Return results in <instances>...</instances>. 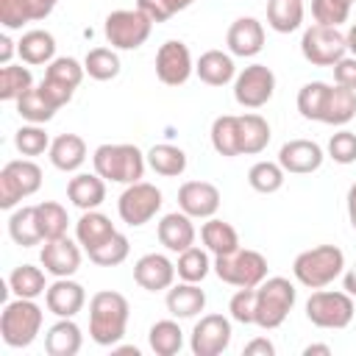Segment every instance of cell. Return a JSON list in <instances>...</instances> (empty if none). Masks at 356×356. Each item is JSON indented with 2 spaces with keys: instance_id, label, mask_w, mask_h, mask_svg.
<instances>
[{
  "instance_id": "35",
  "label": "cell",
  "mask_w": 356,
  "mask_h": 356,
  "mask_svg": "<svg viewBox=\"0 0 356 356\" xmlns=\"http://www.w3.org/2000/svg\"><path fill=\"white\" fill-rule=\"evenodd\" d=\"M303 22V0H270L267 3V25L275 33H292Z\"/></svg>"
},
{
  "instance_id": "23",
  "label": "cell",
  "mask_w": 356,
  "mask_h": 356,
  "mask_svg": "<svg viewBox=\"0 0 356 356\" xmlns=\"http://www.w3.org/2000/svg\"><path fill=\"white\" fill-rule=\"evenodd\" d=\"M114 234H117L114 222H111L103 211H97V209L83 211V214L78 217V222H75V239H78V245H81L86 253H92L95 248H100L103 242H108Z\"/></svg>"
},
{
  "instance_id": "30",
  "label": "cell",
  "mask_w": 356,
  "mask_h": 356,
  "mask_svg": "<svg viewBox=\"0 0 356 356\" xmlns=\"http://www.w3.org/2000/svg\"><path fill=\"white\" fill-rule=\"evenodd\" d=\"M356 117V89L348 86H328V97H325V108H323V120L325 125H348Z\"/></svg>"
},
{
  "instance_id": "1",
  "label": "cell",
  "mask_w": 356,
  "mask_h": 356,
  "mask_svg": "<svg viewBox=\"0 0 356 356\" xmlns=\"http://www.w3.org/2000/svg\"><path fill=\"white\" fill-rule=\"evenodd\" d=\"M128 314H131V306L125 295L114 289L95 292L89 300V337L103 348H114L125 337Z\"/></svg>"
},
{
  "instance_id": "29",
  "label": "cell",
  "mask_w": 356,
  "mask_h": 356,
  "mask_svg": "<svg viewBox=\"0 0 356 356\" xmlns=\"http://www.w3.org/2000/svg\"><path fill=\"white\" fill-rule=\"evenodd\" d=\"M195 72L203 83L209 86H225L236 78V67H234V58L231 53H222V50H206L197 64H195Z\"/></svg>"
},
{
  "instance_id": "59",
  "label": "cell",
  "mask_w": 356,
  "mask_h": 356,
  "mask_svg": "<svg viewBox=\"0 0 356 356\" xmlns=\"http://www.w3.org/2000/svg\"><path fill=\"white\" fill-rule=\"evenodd\" d=\"M312 353L331 356V348H328V345H306V348H303V356H312Z\"/></svg>"
},
{
  "instance_id": "46",
  "label": "cell",
  "mask_w": 356,
  "mask_h": 356,
  "mask_svg": "<svg viewBox=\"0 0 356 356\" xmlns=\"http://www.w3.org/2000/svg\"><path fill=\"white\" fill-rule=\"evenodd\" d=\"M128 250H131L128 236L117 231L108 242H103L100 248H95V250L89 253V261H95V264H100V267H117V264H122V261L128 259Z\"/></svg>"
},
{
  "instance_id": "5",
  "label": "cell",
  "mask_w": 356,
  "mask_h": 356,
  "mask_svg": "<svg viewBox=\"0 0 356 356\" xmlns=\"http://www.w3.org/2000/svg\"><path fill=\"white\" fill-rule=\"evenodd\" d=\"M42 320H44V314L31 298H17V300L6 303V309L0 314V337L8 348H28L39 337Z\"/></svg>"
},
{
  "instance_id": "56",
  "label": "cell",
  "mask_w": 356,
  "mask_h": 356,
  "mask_svg": "<svg viewBox=\"0 0 356 356\" xmlns=\"http://www.w3.org/2000/svg\"><path fill=\"white\" fill-rule=\"evenodd\" d=\"M11 56H14V42L3 33V36H0V64H3V67L11 64Z\"/></svg>"
},
{
  "instance_id": "11",
  "label": "cell",
  "mask_w": 356,
  "mask_h": 356,
  "mask_svg": "<svg viewBox=\"0 0 356 356\" xmlns=\"http://www.w3.org/2000/svg\"><path fill=\"white\" fill-rule=\"evenodd\" d=\"M83 75H86V70H83L81 61H75V58H70V56H61V58H53V61L47 64L39 89H42V95H44L56 108H61V106H67V103L72 100V95H75V89L81 86Z\"/></svg>"
},
{
  "instance_id": "28",
  "label": "cell",
  "mask_w": 356,
  "mask_h": 356,
  "mask_svg": "<svg viewBox=\"0 0 356 356\" xmlns=\"http://www.w3.org/2000/svg\"><path fill=\"white\" fill-rule=\"evenodd\" d=\"M17 53L25 64L31 67H39V64H50L56 58V36L50 31H42V28H33V31H25L22 39L17 42Z\"/></svg>"
},
{
  "instance_id": "9",
  "label": "cell",
  "mask_w": 356,
  "mask_h": 356,
  "mask_svg": "<svg viewBox=\"0 0 356 356\" xmlns=\"http://www.w3.org/2000/svg\"><path fill=\"white\" fill-rule=\"evenodd\" d=\"M353 312H356L353 309V295H348V292H331L325 286L317 289V292H312L309 300H306V317L317 328H334V331H339V328L350 325Z\"/></svg>"
},
{
  "instance_id": "26",
  "label": "cell",
  "mask_w": 356,
  "mask_h": 356,
  "mask_svg": "<svg viewBox=\"0 0 356 356\" xmlns=\"http://www.w3.org/2000/svg\"><path fill=\"white\" fill-rule=\"evenodd\" d=\"M50 164L61 172H75L86 161V142L78 134H58L50 142Z\"/></svg>"
},
{
  "instance_id": "51",
  "label": "cell",
  "mask_w": 356,
  "mask_h": 356,
  "mask_svg": "<svg viewBox=\"0 0 356 356\" xmlns=\"http://www.w3.org/2000/svg\"><path fill=\"white\" fill-rule=\"evenodd\" d=\"M192 3H197V0H136V8L142 14H147L153 22H167L172 14L189 8Z\"/></svg>"
},
{
  "instance_id": "47",
  "label": "cell",
  "mask_w": 356,
  "mask_h": 356,
  "mask_svg": "<svg viewBox=\"0 0 356 356\" xmlns=\"http://www.w3.org/2000/svg\"><path fill=\"white\" fill-rule=\"evenodd\" d=\"M14 147L22 156H42L44 150H50V136L44 134V128H39L36 122H31V125H22L14 134Z\"/></svg>"
},
{
  "instance_id": "24",
  "label": "cell",
  "mask_w": 356,
  "mask_h": 356,
  "mask_svg": "<svg viewBox=\"0 0 356 356\" xmlns=\"http://www.w3.org/2000/svg\"><path fill=\"white\" fill-rule=\"evenodd\" d=\"M67 197L81 211H92L106 200V181L97 172H78L67 184Z\"/></svg>"
},
{
  "instance_id": "20",
  "label": "cell",
  "mask_w": 356,
  "mask_h": 356,
  "mask_svg": "<svg viewBox=\"0 0 356 356\" xmlns=\"http://www.w3.org/2000/svg\"><path fill=\"white\" fill-rule=\"evenodd\" d=\"M225 44H228L231 56L253 58L264 47V25L256 17H239L231 22V28L225 33Z\"/></svg>"
},
{
  "instance_id": "33",
  "label": "cell",
  "mask_w": 356,
  "mask_h": 356,
  "mask_svg": "<svg viewBox=\"0 0 356 356\" xmlns=\"http://www.w3.org/2000/svg\"><path fill=\"white\" fill-rule=\"evenodd\" d=\"M145 156H147V167H150L153 172L164 175V178H178V175H184V170H186V153H184L178 145L161 142V145H153Z\"/></svg>"
},
{
  "instance_id": "16",
  "label": "cell",
  "mask_w": 356,
  "mask_h": 356,
  "mask_svg": "<svg viewBox=\"0 0 356 356\" xmlns=\"http://www.w3.org/2000/svg\"><path fill=\"white\" fill-rule=\"evenodd\" d=\"M178 209L192 220H209L220 209V189L209 181H186L178 189Z\"/></svg>"
},
{
  "instance_id": "17",
  "label": "cell",
  "mask_w": 356,
  "mask_h": 356,
  "mask_svg": "<svg viewBox=\"0 0 356 356\" xmlns=\"http://www.w3.org/2000/svg\"><path fill=\"white\" fill-rule=\"evenodd\" d=\"M323 159H325L323 147L312 139H289L278 150V164L284 167V172H292V175L317 172L323 167Z\"/></svg>"
},
{
  "instance_id": "14",
  "label": "cell",
  "mask_w": 356,
  "mask_h": 356,
  "mask_svg": "<svg viewBox=\"0 0 356 356\" xmlns=\"http://www.w3.org/2000/svg\"><path fill=\"white\" fill-rule=\"evenodd\" d=\"M192 72H195L192 53L184 42L170 39L156 50V78L164 86H184Z\"/></svg>"
},
{
  "instance_id": "43",
  "label": "cell",
  "mask_w": 356,
  "mask_h": 356,
  "mask_svg": "<svg viewBox=\"0 0 356 356\" xmlns=\"http://www.w3.org/2000/svg\"><path fill=\"white\" fill-rule=\"evenodd\" d=\"M83 70L95 81H111L120 75V56L111 47H92L83 58Z\"/></svg>"
},
{
  "instance_id": "40",
  "label": "cell",
  "mask_w": 356,
  "mask_h": 356,
  "mask_svg": "<svg viewBox=\"0 0 356 356\" xmlns=\"http://www.w3.org/2000/svg\"><path fill=\"white\" fill-rule=\"evenodd\" d=\"M36 220H39V231H42V239H58L67 234V225H70V217H67V209L56 200H44L36 206Z\"/></svg>"
},
{
  "instance_id": "4",
  "label": "cell",
  "mask_w": 356,
  "mask_h": 356,
  "mask_svg": "<svg viewBox=\"0 0 356 356\" xmlns=\"http://www.w3.org/2000/svg\"><path fill=\"white\" fill-rule=\"evenodd\" d=\"M295 300H298V289L289 278H284V275L264 278L256 286V320H253V325H259L264 331L278 328L289 317Z\"/></svg>"
},
{
  "instance_id": "54",
  "label": "cell",
  "mask_w": 356,
  "mask_h": 356,
  "mask_svg": "<svg viewBox=\"0 0 356 356\" xmlns=\"http://www.w3.org/2000/svg\"><path fill=\"white\" fill-rule=\"evenodd\" d=\"M275 353V345L270 342V339H250L248 345H245V356H273Z\"/></svg>"
},
{
  "instance_id": "37",
  "label": "cell",
  "mask_w": 356,
  "mask_h": 356,
  "mask_svg": "<svg viewBox=\"0 0 356 356\" xmlns=\"http://www.w3.org/2000/svg\"><path fill=\"white\" fill-rule=\"evenodd\" d=\"M44 273L42 267H33V264H19L14 267V273L8 275V289L17 295V298H39L47 292V281H44Z\"/></svg>"
},
{
  "instance_id": "19",
  "label": "cell",
  "mask_w": 356,
  "mask_h": 356,
  "mask_svg": "<svg viewBox=\"0 0 356 356\" xmlns=\"http://www.w3.org/2000/svg\"><path fill=\"white\" fill-rule=\"evenodd\" d=\"M175 264L164 256V253H145L136 259L134 264V281L147 289V292H161V289H170L172 281H175Z\"/></svg>"
},
{
  "instance_id": "7",
  "label": "cell",
  "mask_w": 356,
  "mask_h": 356,
  "mask_svg": "<svg viewBox=\"0 0 356 356\" xmlns=\"http://www.w3.org/2000/svg\"><path fill=\"white\" fill-rule=\"evenodd\" d=\"M214 273L231 286H259L267 278V259L259 250L236 248L225 256H214Z\"/></svg>"
},
{
  "instance_id": "38",
  "label": "cell",
  "mask_w": 356,
  "mask_h": 356,
  "mask_svg": "<svg viewBox=\"0 0 356 356\" xmlns=\"http://www.w3.org/2000/svg\"><path fill=\"white\" fill-rule=\"evenodd\" d=\"M147 342L156 356H175L184 348V331L175 320H159L150 325Z\"/></svg>"
},
{
  "instance_id": "15",
  "label": "cell",
  "mask_w": 356,
  "mask_h": 356,
  "mask_svg": "<svg viewBox=\"0 0 356 356\" xmlns=\"http://www.w3.org/2000/svg\"><path fill=\"white\" fill-rule=\"evenodd\" d=\"M231 345V320L222 314H203L189 337L195 356H220Z\"/></svg>"
},
{
  "instance_id": "12",
  "label": "cell",
  "mask_w": 356,
  "mask_h": 356,
  "mask_svg": "<svg viewBox=\"0 0 356 356\" xmlns=\"http://www.w3.org/2000/svg\"><path fill=\"white\" fill-rule=\"evenodd\" d=\"M161 189L156 184H147V181H136V184H128L125 192L120 195L117 200V214L125 225L131 228H139L145 222H150L159 209H161Z\"/></svg>"
},
{
  "instance_id": "22",
  "label": "cell",
  "mask_w": 356,
  "mask_h": 356,
  "mask_svg": "<svg viewBox=\"0 0 356 356\" xmlns=\"http://www.w3.org/2000/svg\"><path fill=\"white\" fill-rule=\"evenodd\" d=\"M159 242L172 250V253H184L186 248L195 245V225H192V217L184 214V211H170L159 220Z\"/></svg>"
},
{
  "instance_id": "57",
  "label": "cell",
  "mask_w": 356,
  "mask_h": 356,
  "mask_svg": "<svg viewBox=\"0 0 356 356\" xmlns=\"http://www.w3.org/2000/svg\"><path fill=\"white\" fill-rule=\"evenodd\" d=\"M348 220L356 231V184H350V189H348Z\"/></svg>"
},
{
  "instance_id": "42",
  "label": "cell",
  "mask_w": 356,
  "mask_h": 356,
  "mask_svg": "<svg viewBox=\"0 0 356 356\" xmlns=\"http://www.w3.org/2000/svg\"><path fill=\"white\" fill-rule=\"evenodd\" d=\"M284 178H286V172H284V167H281L278 161H256V164L248 170V184H250V189H256V192H261V195L278 192V189L284 186Z\"/></svg>"
},
{
  "instance_id": "50",
  "label": "cell",
  "mask_w": 356,
  "mask_h": 356,
  "mask_svg": "<svg viewBox=\"0 0 356 356\" xmlns=\"http://www.w3.org/2000/svg\"><path fill=\"white\" fill-rule=\"evenodd\" d=\"M228 312H231V320L250 325L256 320V286H239L228 300Z\"/></svg>"
},
{
  "instance_id": "10",
  "label": "cell",
  "mask_w": 356,
  "mask_h": 356,
  "mask_svg": "<svg viewBox=\"0 0 356 356\" xmlns=\"http://www.w3.org/2000/svg\"><path fill=\"white\" fill-rule=\"evenodd\" d=\"M300 53L314 67H334L339 58L348 56V39L339 28L331 25H309L300 39Z\"/></svg>"
},
{
  "instance_id": "45",
  "label": "cell",
  "mask_w": 356,
  "mask_h": 356,
  "mask_svg": "<svg viewBox=\"0 0 356 356\" xmlns=\"http://www.w3.org/2000/svg\"><path fill=\"white\" fill-rule=\"evenodd\" d=\"M325 97H328V83H323V81L303 83L300 92H298V111H300V117L320 122L323 120V108H325Z\"/></svg>"
},
{
  "instance_id": "39",
  "label": "cell",
  "mask_w": 356,
  "mask_h": 356,
  "mask_svg": "<svg viewBox=\"0 0 356 356\" xmlns=\"http://www.w3.org/2000/svg\"><path fill=\"white\" fill-rule=\"evenodd\" d=\"M56 111H58V108L42 95L39 86H31V89L17 100V114H19L22 120H28V122H36V125L50 122V120L56 117Z\"/></svg>"
},
{
  "instance_id": "52",
  "label": "cell",
  "mask_w": 356,
  "mask_h": 356,
  "mask_svg": "<svg viewBox=\"0 0 356 356\" xmlns=\"http://www.w3.org/2000/svg\"><path fill=\"white\" fill-rule=\"evenodd\" d=\"M328 156L337 164H353L356 161V134L348 131V128L331 134V139H328Z\"/></svg>"
},
{
  "instance_id": "6",
  "label": "cell",
  "mask_w": 356,
  "mask_h": 356,
  "mask_svg": "<svg viewBox=\"0 0 356 356\" xmlns=\"http://www.w3.org/2000/svg\"><path fill=\"white\" fill-rule=\"evenodd\" d=\"M153 19L139 8H117L106 17L103 33L114 50H136L150 39Z\"/></svg>"
},
{
  "instance_id": "36",
  "label": "cell",
  "mask_w": 356,
  "mask_h": 356,
  "mask_svg": "<svg viewBox=\"0 0 356 356\" xmlns=\"http://www.w3.org/2000/svg\"><path fill=\"white\" fill-rule=\"evenodd\" d=\"M211 147L225 159L242 156V150H239V117L222 114L211 122Z\"/></svg>"
},
{
  "instance_id": "8",
  "label": "cell",
  "mask_w": 356,
  "mask_h": 356,
  "mask_svg": "<svg viewBox=\"0 0 356 356\" xmlns=\"http://www.w3.org/2000/svg\"><path fill=\"white\" fill-rule=\"evenodd\" d=\"M42 186V167L31 159H14L0 170V209H14L19 200L36 195Z\"/></svg>"
},
{
  "instance_id": "55",
  "label": "cell",
  "mask_w": 356,
  "mask_h": 356,
  "mask_svg": "<svg viewBox=\"0 0 356 356\" xmlns=\"http://www.w3.org/2000/svg\"><path fill=\"white\" fill-rule=\"evenodd\" d=\"M31 6H33L36 19H44V17H50V11L58 6V0H31Z\"/></svg>"
},
{
  "instance_id": "44",
  "label": "cell",
  "mask_w": 356,
  "mask_h": 356,
  "mask_svg": "<svg viewBox=\"0 0 356 356\" xmlns=\"http://www.w3.org/2000/svg\"><path fill=\"white\" fill-rule=\"evenodd\" d=\"M33 86V75L22 64H6L0 70V100H19Z\"/></svg>"
},
{
  "instance_id": "21",
  "label": "cell",
  "mask_w": 356,
  "mask_h": 356,
  "mask_svg": "<svg viewBox=\"0 0 356 356\" xmlns=\"http://www.w3.org/2000/svg\"><path fill=\"white\" fill-rule=\"evenodd\" d=\"M86 303V292L72 278H56L44 292V306L56 317H75Z\"/></svg>"
},
{
  "instance_id": "32",
  "label": "cell",
  "mask_w": 356,
  "mask_h": 356,
  "mask_svg": "<svg viewBox=\"0 0 356 356\" xmlns=\"http://www.w3.org/2000/svg\"><path fill=\"white\" fill-rule=\"evenodd\" d=\"M270 145V122L261 114L239 117V150L242 156H256Z\"/></svg>"
},
{
  "instance_id": "58",
  "label": "cell",
  "mask_w": 356,
  "mask_h": 356,
  "mask_svg": "<svg viewBox=\"0 0 356 356\" xmlns=\"http://www.w3.org/2000/svg\"><path fill=\"white\" fill-rule=\"evenodd\" d=\"M342 286H345V292H348V295H353V298H356V264L342 275Z\"/></svg>"
},
{
  "instance_id": "13",
  "label": "cell",
  "mask_w": 356,
  "mask_h": 356,
  "mask_svg": "<svg viewBox=\"0 0 356 356\" xmlns=\"http://www.w3.org/2000/svg\"><path fill=\"white\" fill-rule=\"evenodd\" d=\"M275 92V72L267 64H250L234 78V100L245 108H261Z\"/></svg>"
},
{
  "instance_id": "53",
  "label": "cell",
  "mask_w": 356,
  "mask_h": 356,
  "mask_svg": "<svg viewBox=\"0 0 356 356\" xmlns=\"http://www.w3.org/2000/svg\"><path fill=\"white\" fill-rule=\"evenodd\" d=\"M331 70H334V83L348 86V89H356V56L339 58Z\"/></svg>"
},
{
  "instance_id": "61",
  "label": "cell",
  "mask_w": 356,
  "mask_h": 356,
  "mask_svg": "<svg viewBox=\"0 0 356 356\" xmlns=\"http://www.w3.org/2000/svg\"><path fill=\"white\" fill-rule=\"evenodd\" d=\"M348 3H350V6H353V3H356V0H348Z\"/></svg>"
},
{
  "instance_id": "18",
  "label": "cell",
  "mask_w": 356,
  "mask_h": 356,
  "mask_svg": "<svg viewBox=\"0 0 356 356\" xmlns=\"http://www.w3.org/2000/svg\"><path fill=\"white\" fill-rule=\"evenodd\" d=\"M39 259H42V267H44L50 275H56V278H70V275H75L78 267H81V248L64 234V236H58V239H47L44 248H42V253H39Z\"/></svg>"
},
{
  "instance_id": "3",
  "label": "cell",
  "mask_w": 356,
  "mask_h": 356,
  "mask_svg": "<svg viewBox=\"0 0 356 356\" xmlns=\"http://www.w3.org/2000/svg\"><path fill=\"white\" fill-rule=\"evenodd\" d=\"M345 270V253L337 245H317L295 256L292 275L298 284L309 289H323L331 281H337Z\"/></svg>"
},
{
  "instance_id": "41",
  "label": "cell",
  "mask_w": 356,
  "mask_h": 356,
  "mask_svg": "<svg viewBox=\"0 0 356 356\" xmlns=\"http://www.w3.org/2000/svg\"><path fill=\"white\" fill-rule=\"evenodd\" d=\"M211 259H209V250H200V248H186L184 253H178V261H175V273L181 281H192V284H200L209 270H211Z\"/></svg>"
},
{
  "instance_id": "34",
  "label": "cell",
  "mask_w": 356,
  "mask_h": 356,
  "mask_svg": "<svg viewBox=\"0 0 356 356\" xmlns=\"http://www.w3.org/2000/svg\"><path fill=\"white\" fill-rule=\"evenodd\" d=\"M8 236L19 245V248H33L42 239V231H39V220H36V206H22L17 211H11L8 217Z\"/></svg>"
},
{
  "instance_id": "49",
  "label": "cell",
  "mask_w": 356,
  "mask_h": 356,
  "mask_svg": "<svg viewBox=\"0 0 356 356\" xmlns=\"http://www.w3.org/2000/svg\"><path fill=\"white\" fill-rule=\"evenodd\" d=\"M25 22H36L31 0H0V25L6 31H19Z\"/></svg>"
},
{
  "instance_id": "48",
  "label": "cell",
  "mask_w": 356,
  "mask_h": 356,
  "mask_svg": "<svg viewBox=\"0 0 356 356\" xmlns=\"http://www.w3.org/2000/svg\"><path fill=\"white\" fill-rule=\"evenodd\" d=\"M312 17L317 25L339 28L350 17V3L348 0H312Z\"/></svg>"
},
{
  "instance_id": "2",
  "label": "cell",
  "mask_w": 356,
  "mask_h": 356,
  "mask_svg": "<svg viewBox=\"0 0 356 356\" xmlns=\"http://www.w3.org/2000/svg\"><path fill=\"white\" fill-rule=\"evenodd\" d=\"M92 167L103 181L114 184H136L145 175L147 156L136 145H100L92 153Z\"/></svg>"
},
{
  "instance_id": "27",
  "label": "cell",
  "mask_w": 356,
  "mask_h": 356,
  "mask_svg": "<svg viewBox=\"0 0 356 356\" xmlns=\"http://www.w3.org/2000/svg\"><path fill=\"white\" fill-rule=\"evenodd\" d=\"M81 345H83V334L72 323V317H58V323H53L44 334V350L50 356H75Z\"/></svg>"
},
{
  "instance_id": "31",
  "label": "cell",
  "mask_w": 356,
  "mask_h": 356,
  "mask_svg": "<svg viewBox=\"0 0 356 356\" xmlns=\"http://www.w3.org/2000/svg\"><path fill=\"white\" fill-rule=\"evenodd\" d=\"M200 239H203L206 250L214 253V256H225V253H231V250L239 248V234H236V228H234L231 222H225V220H217V217H209V220L203 222Z\"/></svg>"
},
{
  "instance_id": "25",
  "label": "cell",
  "mask_w": 356,
  "mask_h": 356,
  "mask_svg": "<svg viewBox=\"0 0 356 356\" xmlns=\"http://www.w3.org/2000/svg\"><path fill=\"white\" fill-rule=\"evenodd\" d=\"M206 309V292L192 284V281H181L175 286L167 289V312L178 320H189L195 314H200Z\"/></svg>"
},
{
  "instance_id": "60",
  "label": "cell",
  "mask_w": 356,
  "mask_h": 356,
  "mask_svg": "<svg viewBox=\"0 0 356 356\" xmlns=\"http://www.w3.org/2000/svg\"><path fill=\"white\" fill-rule=\"evenodd\" d=\"M345 39H348V50H350V56H356V22H353L350 31L345 33Z\"/></svg>"
}]
</instances>
